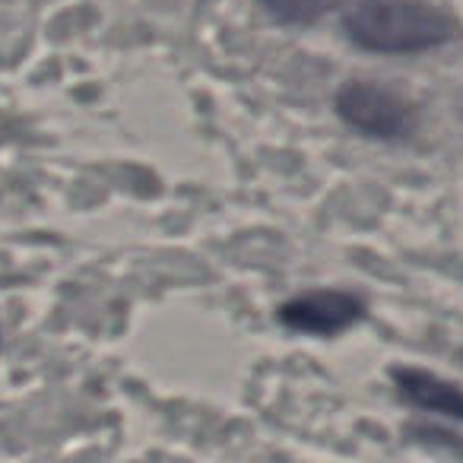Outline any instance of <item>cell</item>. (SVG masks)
<instances>
[{
	"label": "cell",
	"mask_w": 463,
	"mask_h": 463,
	"mask_svg": "<svg viewBox=\"0 0 463 463\" xmlns=\"http://www.w3.org/2000/svg\"><path fill=\"white\" fill-rule=\"evenodd\" d=\"M343 33L372 54H419L444 45L454 23L429 0H353L343 10Z\"/></svg>",
	"instance_id": "1"
},
{
	"label": "cell",
	"mask_w": 463,
	"mask_h": 463,
	"mask_svg": "<svg viewBox=\"0 0 463 463\" xmlns=\"http://www.w3.org/2000/svg\"><path fill=\"white\" fill-rule=\"evenodd\" d=\"M334 105H336V115L349 128L365 137H374V140H400L412 128L410 102H403L397 92L384 90L378 83L349 80V83L340 86Z\"/></svg>",
	"instance_id": "2"
},
{
	"label": "cell",
	"mask_w": 463,
	"mask_h": 463,
	"mask_svg": "<svg viewBox=\"0 0 463 463\" xmlns=\"http://www.w3.org/2000/svg\"><path fill=\"white\" fill-rule=\"evenodd\" d=\"M279 324L286 330H296L305 336H340L349 327L365 317V305L359 296L343 289H315V292H302V296L289 298V302L279 305L277 311Z\"/></svg>",
	"instance_id": "3"
},
{
	"label": "cell",
	"mask_w": 463,
	"mask_h": 463,
	"mask_svg": "<svg viewBox=\"0 0 463 463\" xmlns=\"http://www.w3.org/2000/svg\"><path fill=\"white\" fill-rule=\"evenodd\" d=\"M393 384L403 403L463 422V387L425 368H393Z\"/></svg>",
	"instance_id": "4"
},
{
	"label": "cell",
	"mask_w": 463,
	"mask_h": 463,
	"mask_svg": "<svg viewBox=\"0 0 463 463\" xmlns=\"http://www.w3.org/2000/svg\"><path fill=\"white\" fill-rule=\"evenodd\" d=\"M258 4L283 26H311L340 7L343 0H258Z\"/></svg>",
	"instance_id": "5"
}]
</instances>
